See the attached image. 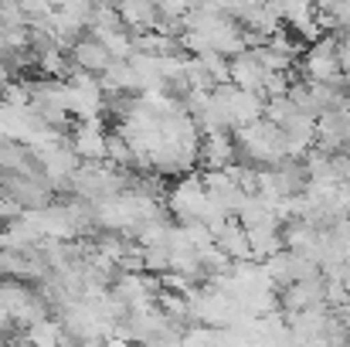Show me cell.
I'll return each mask as SVG.
<instances>
[{"label": "cell", "instance_id": "6da1fadb", "mask_svg": "<svg viewBox=\"0 0 350 347\" xmlns=\"http://www.w3.org/2000/svg\"><path fill=\"white\" fill-rule=\"evenodd\" d=\"M106 58H109V55H106V48H103V44H96V41H85V44L79 48V62H82V65H89V68H103V65H106Z\"/></svg>", "mask_w": 350, "mask_h": 347}, {"label": "cell", "instance_id": "3957f363", "mask_svg": "<svg viewBox=\"0 0 350 347\" xmlns=\"http://www.w3.org/2000/svg\"><path fill=\"white\" fill-rule=\"evenodd\" d=\"M163 7H167V14H184L187 0H163Z\"/></svg>", "mask_w": 350, "mask_h": 347}, {"label": "cell", "instance_id": "7a4b0ae2", "mask_svg": "<svg viewBox=\"0 0 350 347\" xmlns=\"http://www.w3.org/2000/svg\"><path fill=\"white\" fill-rule=\"evenodd\" d=\"M337 65H340V72L350 79V38L337 41Z\"/></svg>", "mask_w": 350, "mask_h": 347}]
</instances>
